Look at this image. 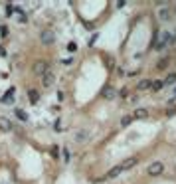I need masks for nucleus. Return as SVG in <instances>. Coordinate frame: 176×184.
Wrapping results in <instances>:
<instances>
[{
	"label": "nucleus",
	"mask_w": 176,
	"mask_h": 184,
	"mask_svg": "<svg viewBox=\"0 0 176 184\" xmlns=\"http://www.w3.org/2000/svg\"><path fill=\"white\" fill-rule=\"evenodd\" d=\"M63 160H69V151L63 149Z\"/></svg>",
	"instance_id": "18"
},
{
	"label": "nucleus",
	"mask_w": 176,
	"mask_h": 184,
	"mask_svg": "<svg viewBox=\"0 0 176 184\" xmlns=\"http://www.w3.org/2000/svg\"><path fill=\"white\" fill-rule=\"evenodd\" d=\"M137 164V156H131V158H127V160H123L119 166H121V170H129L131 166H135Z\"/></svg>",
	"instance_id": "7"
},
{
	"label": "nucleus",
	"mask_w": 176,
	"mask_h": 184,
	"mask_svg": "<svg viewBox=\"0 0 176 184\" xmlns=\"http://www.w3.org/2000/svg\"><path fill=\"white\" fill-rule=\"evenodd\" d=\"M162 170H164V164L162 163H153L148 166V174H150V176H160Z\"/></svg>",
	"instance_id": "2"
},
{
	"label": "nucleus",
	"mask_w": 176,
	"mask_h": 184,
	"mask_svg": "<svg viewBox=\"0 0 176 184\" xmlns=\"http://www.w3.org/2000/svg\"><path fill=\"white\" fill-rule=\"evenodd\" d=\"M40 38H42V42H44L46 46H52V44H54V40H55V36H54V32H52V30H44Z\"/></svg>",
	"instance_id": "4"
},
{
	"label": "nucleus",
	"mask_w": 176,
	"mask_h": 184,
	"mask_svg": "<svg viewBox=\"0 0 176 184\" xmlns=\"http://www.w3.org/2000/svg\"><path fill=\"white\" fill-rule=\"evenodd\" d=\"M160 87H162V83H160V81H156V83H153V89H154V91H158Z\"/></svg>",
	"instance_id": "17"
},
{
	"label": "nucleus",
	"mask_w": 176,
	"mask_h": 184,
	"mask_svg": "<svg viewBox=\"0 0 176 184\" xmlns=\"http://www.w3.org/2000/svg\"><path fill=\"white\" fill-rule=\"evenodd\" d=\"M174 99H176V91H174Z\"/></svg>",
	"instance_id": "20"
},
{
	"label": "nucleus",
	"mask_w": 176,
	"mask_h": 184,
	"mask_svg": "<svg viewBox=\"0 0 176 184\" xmlns=\"http://www.w3.org/2000/svg\"><path fill=\"white\" fill-rule=\"evenodd\" d=\"M54 81H55V75H54V73H52V71H48L46 75H42V83H44L46 87L54 85Z\"/></svg>",
	"instance_id": "6"
},
{
	"label": "nucleus",
	"mask_w": 176,
	"mask_h": 184,
	"mask_svg": "<svg viewBox=\"0 0 176 184\" xmlns=\"http://www.w3.org/2000/svg\"><path fill=\"white\" fill-rule=\"evenodd\" d=\"M158 18H160L162 22L170 20V10H160V14H158Z\"/></svg>",
	"instance_id": "11"
},
{
	"label": "nucleus",
	"mask_w": 176,
	"mask_h": 184,
	"mask_svg": "<svg viewBox=\"0 0 176 184\" xmlns=\"http://www.w3.org/2000/svg\"><path fill=\"white\" fill-rule=\"evenodd\" d=\"M34 71H36L38 75H46V73L50 71V64H48V62H38V64L34 65Z\"/></svg>",
	"instance_id": "3"
},
{
	"label": "nucleus",
	"mask_w": 176,
	"mask_h": 184,
	"mask_svg": "<svg viewBox=\"0 0 176 184\" xmlns=\"http://www.w3.org/2000/svg\"><path fill=\"white\" fill-rule=\"evenodd\" d=\"M113 95H115L113 89H105V97H113Z\"/></svg>",
	"instance_id": "16"
},
{
	"label": "nucleus",
	"mask_w": 176,
	"mask_h": 184,
	"mask_svg": "<svg viewBox=\"0 0 176 184\" xmlns=\"http://www.w3.org/2000/svg\"><path fill=\"white\" fill-rule=\"evenodd\" d=\"M168 83H176V75H170V77H168Z\"/></svg>",
	"instance_id": "19"
},
{
	"label": "nucleus",
	"mask_w": 176,
	"mask_h": 184,
	"mask_svg": "<svg viewBox=\"0 0 176 184\" xmlns=\"http://www.w3.org/2000/svg\"><path fill=\"white\" fill-rule=\"evenodd\" d=\"M14 101V91H8L4 97H2V103H12Z\"/></svg>",
	"instance_id": "10"
},
{
	"label": "nucleus",
	"mask_w": 176,
	"mask_h": 184,
	"mask_svg": "<svg viewBox=\"0 0 176 184\" xmlns=\"http://www.w3.org/2000/svg\"><path fill=\"white\" fill-rule=\"evenodd\" d=\"M144 117H146V109H139L133 113V119H144Z\"/></svg>",
	"instance_id": "9"
},
{
	"label": "nucleus",
	"mask_w": 176,
	"mask_h": 184,
	"mask_svg": "<svg viewBox=\"0 0 176 184\" xmlns=\"http://www.w3.org/2000/svg\"><path fill=\"white\" fill-rule=\"evenodd\" d=\"M131 121H133V115H127V117H123V119H121V125H123V127H127Z\"/></svg>",
	"instance_id": "15"
},
{
	"label": "nucleus",
	"mask_w": 176,
	"mask_h": 184,
	"mask_svg": "<svg viewBox=\"0 0 176 184\" xmlns=\"http://www.w3.org/2000/svg\"><path fill=\"white\" fill-rule=\"evenodd\" d=\"M89 137H91V133H89L87 129H79V131L75 133V141H77V142H85Z\"/></svg>",
	"instance_id": "5"
},
{
	"label": "nucleus",
	"mask_w": 176,
	"mask_h": 184,
	"mask_svg": "<svg viewBox=\"0 0 176 184\" xmlns=\"http://www.w3.org/2000/svg\"><path fill=\"white\" fill-rule=\"evenodd\" d=\"M14 113H16V117H18V119H20V121H26V119H28V115H26V113H24L22 109H16V111H14Z\"/></svg>",
	"instance_id": "12"
},
{
	"label": "nucleus",
	"mask_w": 176,
	"mask_h": 184,
	"mask_svg": "<svg viewBox=\"0 0 176 184\" xmlns=\"http://www.w3.org/2000/svg\"><path fill=\"white\" fill-rule=\"evenodd\" d=\"M28 99H30V101H32V103H36V101H38V91H30V93H28Z\"/></svg>",
	"instance_id": "14"
},
{
	"label": "nucleus",
	"mask_w": 176,
	"mask_h": 184,
	"mask_svg": "<svg viewBox=\"0 0 176 184\" xmlns=\"http://www.w3.org/2000/svg\"><path fill=\"white\" fill-rule=\"evenodd\" d=\"M148 87H150V81H148V79H143V81L139 83V89H141V91H144V89H148Z\"/></svg>",
	"instance_id": "13"
},
{
	"label": "nucleus",
	"mask_w": 176,
	"mask_h": 184,
	"mask_svg": "<svg viewBox=\"0 0 176 184\" xmlns=\"http://www.w3.org/2000/svg\"><path fill=\"white\" fill-rule=\"evenodd\" d=\"M0 129H2V131H10V129H12L10 119H6V117H0Z\"/></svg>",
	"instance_id": "8"
},
{
	"label": "nucleus",
	"mask_w": 176,
	"mask_h": 184,
	"mask_svg": "<svg viewBox=\"0 0 176 184\" xmlns=\"http://www.w3.org/2000/svg\"><path fill=\"white\" fill-rule=\"evenodd\" d=\"M174 36H176L174 32H160L156 38H154V48H156V50H162V48H164Z\"/></svg>",
	"instance_id": "1"
}]
</instances>
